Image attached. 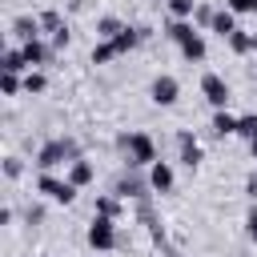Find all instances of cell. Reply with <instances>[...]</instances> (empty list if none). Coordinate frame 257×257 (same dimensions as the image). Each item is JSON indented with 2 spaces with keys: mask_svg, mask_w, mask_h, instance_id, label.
<instances>
[{
  "mask_svg": "<svg viewBox=\"0 0 257 257\" xmlns=\"http://www.w3.org/2000/svg\"><path fill=\"white\" fill-rule=\"evenodd\" d=\"M120 52H116V44L112 40H100L96 48H92V64H108V60H116Z\"/></svg>",
  "mask_w": 257,
  "mask_h": 257,
  "instance_id": "18",
  "label": "cell"
},
{
  "mask_svg": "<svg viewBox=\"0 0 257 257\" xmlns=\"http://www.w3.org/2000/svg\"><path fill=\"white\" fill-rule=\"evenodd\" d=\"M0 88H4V96H16V92L24 88L20 72H4V68H0Z\"/></svg>",
  "mask_w": 257,
  "mask_h": 257,
  "instance_id": "19",
  "label": "cell"
},
{
  "mask_svg": "<svg viewBox=\"0 0 257 257\" xmlns=\"http://www.w3.org/2000/svg\"><path fill=\"white\" fill-rule=\"evenodd\" d=\"M177 141H181V165H189V169H197V165H201V145L193 141V133H181Z\"/></svg>",
  "mask_w": 257,
  "mask_h": 257,
  "instance_id": "10",
  "label": "cell"
},
{
  "mask_svg": "<svg viewBox=\"0 0 257 257\" xmlns=\"http://www.w3.org/2000/svg\"><path fill=\"white\" fill-rule=\"evenodd\" d=\"M149 185H153L157 193H169V189H173V165H169V161H153V165H149Z\"/></svg>",
  "mask_w": 257,
  "mask_h": 257,
  "instance_id": "7",
  "label": "cell"
},
{
  "mask_svg": "<svg viewBox=\"0 0 257 257\" xmlns=\"http://www.w3.org/2000/svg\"><path fill=\"white\" fill-rule=\"evenodd\" d=\"M96 213H100V217H112V213H116V201H112V197H100V201H96Z\"/></svg>",
  "mask_w": 257,
  "mask_h": 257,
  "instance_id": "26",
  "label": "cell"
},
{
  "mask_svg": "<svg viewBox=\"0 0 257 257\" xmlns=\"http://www.w3.org/2000/svg\"><path fill=\"white\" fill-rule=\"evenodd\" d=\"M197 20H201V24H213V8H209V4H197Z\"/></svg>",
  "mask_w": 257,
  "mask_h": 257,
  "instance_id": "30",
  "label": "cell"
},
{
  "mask_svg": "<svg viewBox=\"0 0 257 257\" xmlns=\"http://www.w3.org/2000/svg\"><path fill=\"white\" fill-rule=\"evenodd\" d=\"M177 92H181V84H177L173 76H157V80H153V88H149V96H153V104H161V108H169V104H177Z\"/></svg>",
  "mask_w": 257,
  "mask_h": 257,
  "instance_id": "6",
  "label": "cell"
},
{
  "mask_svg": "<svg viewBox=\"0 0 257 257\" xmlns=\"http://www.w3.org/2000/svg\"><path fill=\"white\" fill-rule=\"evenodd\" d=\"M4 173H8V177H20V173H24V165H20L16 157H8V161H4Z\"/></svg>",
  "mask_w": 257,
  "mask_h": 257,
  "instance_id": "29",
  "label": "cell"
},
{
  "mask_svg": "<svg viewBox=\"0 0 257 257\" xmlns=\"http://www.w3.org/2000/svg\"><path fill=\"white\" fill-rule=\"evenodd\" d=\"M0 68H4V72H24V68H32V64H28L24 48H8V52H4V60H0Z\"/></svg>",
  "mask_w": 257,
  "mask_h": 257,
  "instance_id": "15",
  "label": "cell"
},
{
  "mask_svg": "<svg viewBox=\"0 0 257 257\" xmlns=\"http://www.w3.org/2000/svg\"><path fill=\"white\" fill-rule=\"evenodd\" d=\"M36 189H40L48 201H56V205H72V197H76V185H72L68 177L60 181V177H52V173H40V177H36Z\"/></svg>",
  "mask_w": 257,
  "mask_h": 257,
  "instance_id": "2",
  "label": "cell"
},
{
  "mask_svg": "<svg viewBox=\"0 0 257 257\" xmlns=\"http://www.w3.org/2000/svg\"><path fill=\"white\" fill-rule=\"evenodd\" d=\"M225 8H233L237 16H249V12H257V0H225Z\"/></svg>",
  "mask_w": 257,
  "mask_h": 257,
  "instance_id": "25",
  "label": "cell"
},
{
  "mask_svg": "<svg viewBox=\"0 0 257 257\" xmlns=\"http://www.w3.org/2000/svg\"><path fill=\"white\" fill-rule=\"evenodd\" d=\"M120 145L128 153V165H153L157 161V149H153L149 133H128V137H120Z\"/></svg>",
  "mask_w": 257,
  "mask_h": 257,
  "instance_id": "3",
  "label": "cell"
},
{
  "mask_svg": "<svg viewBox=\"0 0 257 257\" xmlns=\"http://www.w3.org/2000/svg\"><path fill=\"white\" fill-rule=\"evenodd\" d=\"M253 48H257V32H253Z\"/></svg>",
  "mask_w": 257,
  "mask_h": 257,
  "instance_id": "33",
  "label": "cell"
},
{
  "mask_svg": "<svg viewBox=\"0 0 257 257\" xmlns=\"http://www.w3.org/2000/svg\"><path fill=\"white\" fill-rule=\"evenodd\" d=\"M24 56H28V64H48V56H52V48L36 36V40H28L24 44Z\"/></svg>",
  "mask_w": 257,
  "mask_h": 257,
  "instance_id": "14",
  "label": "cell"
},
{
  "mask_svg": "<svg viewBox=\"0 0 257 257\" xmlns=\"http://www.w3.org/2000/svg\"><path fill=\"white\" fill-rule=\"evenodd\" d=\"M120 28H124V24H120L116 16H100V20H96V36H100V40H112Z\"/></svg>",
  "mask_w": 257,
  "mask_h": 257,
  "instance_id": "17",
  "label": "cell"
},
{
  "mask_svg": "<svg viewBox=\"0 0 257 257\" xmlns=\"http://www.w3.org/2000/svg\"><path fill=\"white\" fill-rule=\"evenodd\" d=\"M249 237H253V245H257V213H249Z\"/></svg>",
  "mask_w": 257,
  "mask_h": 257,
  "instance_id": "31",
  "label": "cell"
},
{
  "mask_svg": "<svg viewBox=\"0 0 257 257\" xmlns=\"http://www.w3.org/2000/svg\"><path fill=\"white\" fill-rule=\"evenodd\" d=\"M88 245L96 249V253H108L112 245H116V229H112V217H92V225H88Z\"/></svg>",
  "mask_w": 257,
  "mask_h": 257,
  "instance_id": "4",
  "label": "cell"
},
{
  "mask_svg": "<svg viewBox=\"0 0 257 257\" xmlns=\"http://www.w3.org/2000/svg\"><path fill=\"white\" fill-rule=\"evenodd\" d=\"M169 12H173L177 20H185V16L197 12V0H169Z\"/></svg>",
  "mask_w": 257,
  "mask_h": 257,
  "instance_id": "21",
  "label": "cell"
},
{
  "mask_svg": "<svg viewBox=\"0 0 257 257\" xmlns=\"http://www.w3.org/2000/svg\"><path fill=\"white\" fill-rule=\"evenodd\" d=\"M185 32H193V24H185V20H173V24L165 28V36H169V40H177V44H181V36H185Z\"/></svg>",
  "mask_w": 257,
  "mask_h": 257,
  "instance_id": "24",
  "label": "cell"
},
{
  "mask_svg": "<svg viewBox=\"0 0 257 257\" xmlns=\"http://www.w3.org/2000/svg\"><path fill=\"white\" fill-rule=\"evenodd\" d=\"M217 36H225L229 40V32H237V12L233 8H221V12H213V24H209Z\"/></svg>",
  "mask_w": 257,
  "mask_h": 257,
  "instance_id": "8",
  "label": "cell"
},
{
  "mask_svg": "<svg viewBox=\"0 0 257 257\" xmlns=\"http://www.w3.org/2000/svg\"><path fill=\"white\" fill-rule=\"evenodd\" d=\"M229 48H233V52H249V48H253V36L237 28V32H229Z\"/></svg>",
  "mask_w": 257,
  "mask_h": 257,
  "instance_id": "20",
  "label": "cell"
},
{
  "mask_svg": "<svg viewBox=\"0 0 257 257\" xmlns=\"http://www.w3.org/2000/svg\"><path fill=\"white\" fill-rule=\"evenodd\" d=\"M12 32H16V36L28 44V40H36V36H40V20H36V16H16Z\"/></svg>",
  "mask_w": 257,
  "mask_h": 257,
  "instance_id": "13",
  "label": "cell"
},
{
  "mask_svg": "<svg viewBox=\"0 0 257 257\" xmlns=\"http://www.w3.org/2000/svg\"><path fill=\"white\" fill-rule=\"evenodd\" d=\"M44 88H48L44 72H28V76H24V92H44Z\"/></svg>",
  "mask_w": 257,
  "mask_h": 257,
  "instance_id": "23",
  "label": "cell"
},
{
  "mask_svg": "<svg viewBox=\"0 0 257 257\" xmlns=\"http://www.w3.org/2000/svg\"><path fill=\"white\" fill-rule=\"evenodd\" d=\"M237 133H241L245 141H253V137H257V112H249V116H241V120H237Z\"/></svg>",
  "mask_w": 257,
  "mask_h": 257,
  "instance_id": "22",
  "label": "cell"
},
{
  "mask_svg": "<svg viewBox=\"0 0 257 257\" xmlns=\"http://www.w3.org/2000/svg\"><path fill=\"white\" fill-rule=\"evenodd\" d=\"M64 44H68V28H64V24H60V28H56V32H52V48H64Z\"/></svg>",
  "mask_w": 257,
  "mask_h": 257,
  "instance_id": "28",
  "label": "cell"
},
{
  "mask_svg": "<svg viewBox=\"0 0 257 257\" xmlns=\"http://www.w3.org/2000/svg\"><path fill=\"white\" fill-rule=\"evenodd\" d=\"M68 181H72L76 189H84V185H92V165H88L84 157H76V161L68 165Z\"/></svg>",
  "mask_w": 257,
  "mask_h": 257,
  "instance_id": "12",
  "label": "cell"
},
{
  "mask_svg": "<svg viewBox=\"0 0 257 257\" xmlns=\"http://www.w3.org/2000/svg\"><path fill=\"white\" fill-rule=\"evenodd\" d=\"M237 120H241V116L217 108V112H213V133H217V137H229V133H237Z\"/></svg>",
  "mask_w": 257,
  "mask_h": 257,
  "instance_id": "16",
  "label": "cell"
},
{
  "mask_svg": "<svg viewBox=\"0 0 257 257\" xmlns=\"http://www.w3.org/2000/svg\"><path fill=\"white\" fill-rule=\"evenodd\" d=\"M201 92H205V100H209L213 108H225V104H229V84H225L217 72H205V76H201Z\"/></svg>",
  "mask_w": 257,
  "mask_h": 257,
  "instance_id": "5",
  "label": "cell"
},
{
  "mask_svg": "<svg viewBox=\"0 0 257 257\" xmlns=\"http://www.w3.org/2000/svg\"><path fill=\"white\" fill-rule=\"evenodd\" d=\"M249 153H253V161H257V137H253V141H249Z\"/></svg>",
  "mask_w": 257,
  "mask_h": 257,
  "instance_id": "32",
  "label": "cell"
},
{
  "mask_svg": "<svg viewBox=\"0 0 257 257\" xmlns=\"http://www.w3.org/2000/svg\"><path fill=\"white\" fill-rule=\"evenodd\" d=\"M40 28H52V32H56V28H60V16H56V12H44V16H40Z\"/></svg>",
  "mask_w": 257,
  "mask_h": 257,
  "instance_id": "27",
  "label": "cell"
},
{
  "mask_svg": "<svg viewBox=\"0 0 257 257\" xmlns=\"http://www.w3.org/2000/svg\"><path fill=\"white\" fill-rule=\"evenodd\" d=\"M80 153H76V145L68 141V137H56V141H48L40 153H36V165H40V173H52L56 165H72Z\"/></svg>",
  "mask_w": 257,
  "mask_h": 257,
  "instance_id": "1",
  "label": "cell"
},
{
  "mask_svg": "<svg viewBox=\"0 0 257 257\" xmlns=\"http://www.w3.org/2000/svg\"><path fill=\"white\" fill-rule=\"evenodd\" d=\"M181 56H185V60H205V40H201V32H185V36H181Z\"/></svg>",
  "mask_w": 257,
  "mask_h": 257,
  "instance_id": "9",
  "label": "cell"
},
{
  "mask_svg": "<svg viewBox=\"0 0 257 257\" xmlns=\"http://www.w3.org/2000/svg\"><path fill=\"white\" fill-rule=\"evenodd\" d=\"M141 40H145V32H141V28H128V24H124V28H120V32L112 36V44H116V52H133V48H137Z\"/></svg>",
  "mask_w": 257,
  "mask_h": 257,
  "instance_id": "11",
  "label": "cell"
}]
</instances>
